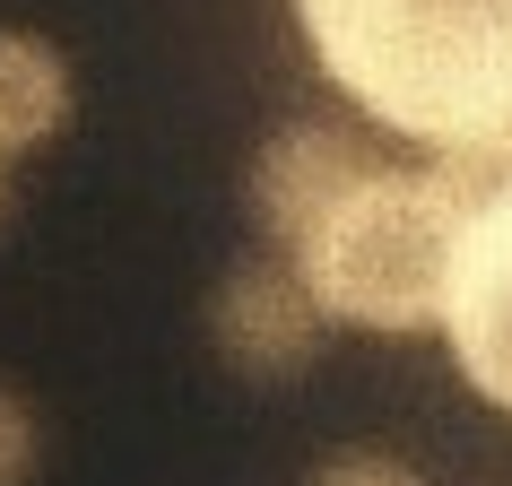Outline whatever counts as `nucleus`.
I'll return each instance as SVG.
<instances>
[{
	"mask_svg": "<svg viewBox=\"0 0 512 486\" xmlns=\"http://www.w3.org/2000/svg\"><path fill=\"white\" fill-rule=\"evenodd\" d=\"M304 44L374 131L512 139V0H296Z\"/></svg>",
	"mask_w": 512,
	"mask_h": 486,
	"instance_id": "obj_1",
	"label": "nucleus"
},
{
	"mask_svg": "<svg viewBox=\"0 0 512 486\" xmlns=\"http://www.w3.org/2000/svg\"><path fill=\"white\" fill-rule=\"evenodd\" d=\"M382 165L391 157H382L356 122H287V131L261 148V165H252V217H261L270 252H296V243L313 235L365 174H382Z\"/></svg>",
	"mask_w": 512,
	"mask_h": 486,
	"instance_id": "obj_4",
	"label": "nucleus"
},
{
	"mask_svg": "<svg viewBox=\"0 0 512 486\" xmlns=\"http://www.w3.org/2000/svg\"><path fill=\"white\" fill-rule=\"evenodd\" d=\"M322 313H313V296H304V278L287 270V252H252V261H235V270L217 278L209 296V339L217 356L235 365V374H261V382H287L313 365V348H322Z\"/></svg>",
	"mask_w": 512,
	"mask_h": 486,
	"instance_id": "obj_5",
	"label": "nucleus"
},
{
	"mask_svg": "<svg viewBox=\"0 0 512 486\" xmlns=\"http://www.w3.org/2000/svg\"><path fill=\"white\" fill-rule=\"evenodd\" d=\"M304 486H426L408 460H391V452H339V460H322Z\"/></svg>",
	"mask_w": 512,
	"mask_h": 486,
	"instance_id": "obj_8",
	"label": "nucleus"
},
{
	"mask_svg": "<svg viewBox=\"0 0 512 486\" xmlns=\"http://www.w3.org/2000/svg\"><path fill=\"white\" fill-rule=\"evenodd\" d=\"M35 460H44V426H35V408L0 382V486H27Z\"/></svg>",
	"mask_w": 512,
	"mask_h": 486,
	"instance_id": "obj_7",
	"label": "nucleus"
},
{
	"mask_svg": "<svg viewBox=\"0 0 512 486\" xmlns=\"http://www.w3.org/2000/svg\"><path fill=\"white\" fill-rule=\"evenodd\" d=\"M452 243H460V209L443 200V183L426 165H382L287 252V270L304 278L322 322L400 339V330L443 322Z\"/></svg>",
	"mask_w": 512,
	"mask_h": 486,
	"instance_id": "obj_2",
	"label": "nucleus"
},
{
	"mask_svg": "<svg viewBox=\"0 0 512 486\" xmlns=\"http://www.w3.org/2000/svg\"><path fill=\"white\" fill-rule=\"evenodd\" d=\"M70 113H79V79H70L61 44H44L27 27H0V165L61 139Z\"/></svg>",
	"mask_w": 512,
	"mask_h": 486,
	"instance_id": "obj_6",
	"label": "nucleus"
},
{
	"mask_svg": "<svg viewBox=\"0 0 512 486\" xmlns=\"http://www.w3.org/2000/svg\"><path fill=\"white\" fill-rule=\"evenodd\" d=\"M443 339H452L460 382L512 417V191L460 217L452 278H443Z\"/></svg>",
	"mask_w": 512,
	"mask_h": 486,
	"instance_id": "obj_3",
	"label": "nucleus"
},
{
	"mask_svg": "<svg viewBox=\"0 0 512 486\" xmlns=\"http://www.w3.org/2000/svg\"><path fill=\"white\" fill-rule=\"evenodd\" d=\"M0 200H9V165H0Z\"/></svg>",
	"mask_w": 512,
	"mask_h": 486,
	"instance_id": "obj_9",
	"label": "nucleus"
}]
</instances>
